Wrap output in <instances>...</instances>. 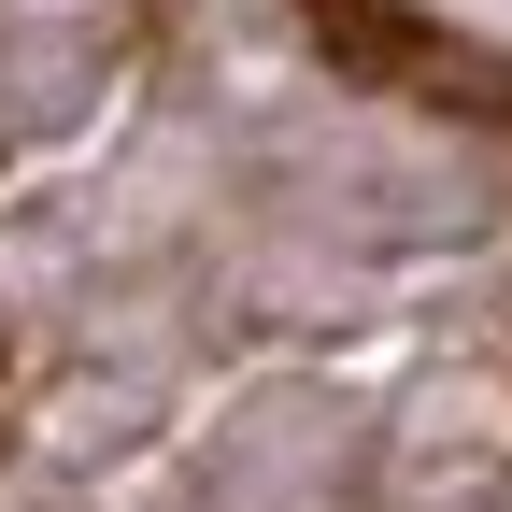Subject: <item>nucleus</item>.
Returning a JSON list of instances; mask_svg holds the SVG:
<instances>
[]
</instances>
